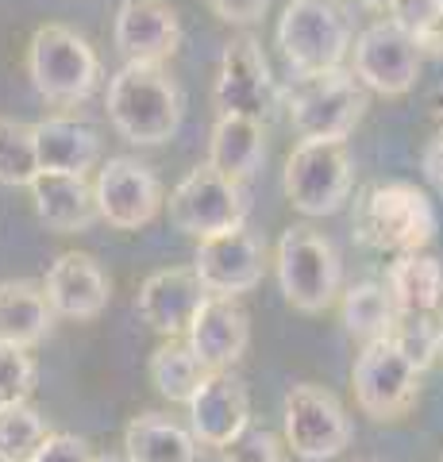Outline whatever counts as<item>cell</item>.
Instances as JSON below:
<instances>
[{"label":"cell","mask_w":443,"mask_h":462,"mask_svg":"<svg viewBox=\"0 0 443 462\" xmlns=\"http://www.w3.org/2000/svg\"><path fill=\"white\" fill-rule=\"evenodd\" d=\"M105 108H108V124L127 143L159 147V143L178 135L185 100L162 62H124L108 78Z\"/></svg>","instance_id":"6da1fadb"},{"label":"cell","mask_w":443,"mask_h":462,"mask_svg":"<svg viewBox=\"0 0 443 462\" xmlns=\"http://www.w3.org/2000/svg\"><path fill=\"white\" fill-rule=\"evenodd\" d=\"M351 227L370 251L417 254L436 239V208L412 181H382L355 200Z\"/></svg>","instance_id":"7a4b0ae2"},{"label":"cell","mask_w":443,"mask_h":462,"mask_svg":"<svg viewBox=\"0 0 443 462\" xmlns=\"http://www.w3.org/2000/svg\"><path fill=\"white\" fill-rule=\"evenodd\" d=\"M278 47L293 78L339 69L355 47V27L339 0H290L278 20Z\"/></svg>","instance_id":"3957f363"},{"label":"cell","mask_w":443,"mask_h":462,"mask_svg":"<svg viewBox=\"0 0 443 462\" xmlns=\"http://www.w3.org/2000/svg\"><path fill=\"white\" fill-rule=\"evenodd\" d=\"M27 78L35 93L59 108L85 105L101 81V58L89 39L66 23H42L27 42Z\"/></svg>","instance_id":"277c9868"},{"label":"cell","mask_w":443,"mask_h":462,"mask_svg":"<svg viewBox=\"0 0 443 462\" xmlns=\"http://www.w3.org/2000/svg\"><path fill=\"white\" fill-rule=\"evenodd\" d=\"M274 270L281 297L290 300V309L305 316L332 309L336 297L343 293V263L336 243L309 224H293L290 231H281Z\"/></svg>","instance_id":"5b68a950"},{"label":"cell","mask_w":443,"mask_h":462,"mask_svg":"<svg viewBox=\"0 0 443 462\" xmlns=\"http://www.w3.org/2000/svg\"><path fill=\"white\" fill-rule=\"evenodd\" d=\"M285 112L301 139L343 143L366 112V89L343 66L312 78H293L290 93H285Z\"/></svg>","instance_id":"8992f818"},{"label":"cell","mask_w":443,"mask_h":462,"mask_svg":"<svg viewBox=\"0 0 443 462\" xmlns=\"http://www.w3.org/2000/svg\"><path fill=\"white\" fill-rule=\"evenodd\" d=\"M355 185V166L347 154V143H324L301 139L285 158L281 189L285 200L301 216H332L347 205Z\"/></svg>","instance_id":"52a82bcc"},{"label":"cell","mask_w":443,"mask_h":462,"mask_svg":"<svg viewBox=\"0 0 443 462\" xmlns=\"http://www.w3.org/2000/svg\"><path fill=\"white\" fill-rule=\"evenodd\" d=\"M420 366L393 339L366 343L351 366L355 404L370 420H401L420 401Z\"/></svg>","instance_id":"ba28073f"},{"label":"cell","mask_w":443,"mask_h":462,"mask_svg":"<svg viewBox=\"0 0 443 462\" xmlns=\"http://www.w3.org/2000/svg\"><path fill=\"white\" fill-rule=\"evenodd\" d=\"M166 208H170V224L201 243L243 227V220H247V193H243V181L224 178L220 170L205 162L174 185Z\"/></svg>","instance_id":"9c48e42d"},{"label":"cell","mask_w":443,"mask_h":462,"mask_svg":"<svg viewBox=\"0 0 443 462\" xmlns=\"http://www.w3.org/2000/svg\"><path fill=\"white\" fill-rule=\"evenodd\" d=\"M281 428H285V447L305 458V462H328L351 447V416L339 404V397L324 385L297 382L290 385L281 404Z\"/></svg>","instance_id":"30bf717a"},{"label":"cell","mask_w":443,"mask_h":462,"mask_svg":"<svg viewBox=\"0 0 443 462\" xmlns=\"http://www.w3.org/2000/svg\"><path fill=\"white\" fill-rule=\"evenodd\" d=\"M420 47L405 27L393 20H378L366 32L355 35L351 47V74L363 81V89L382 97H405L420 78Z\"/></svg>","instance_id":"8fae6325"},{"label":"cell","mask_w":443,"mask_h":462,"mask_svg":"<svg viewBox=\"0 0 443 462\" xmlns=\"http://www.w3.org/2000/svg\"><path fill=\"white\" fill-rule=\"evenodd\" d=\"M93 193H97L101 220L120 231L147 227L166 205L162 181L151 173V166H143L139 158H127V154L108 158V162L97 170Z\"/></svg>","instance_id":"7c38bea8"},{"label":"cell","mask_w":443,"mask_h":462,"mask_svg":"<svg viewBox=\"0 0 443 462\" xmlns=\"http://www.w3.org/2000/svg\"><path fill=\"white\" fill-rule=\"evenodd\" d=\"M212 100L227 116H263L274 108L278 81L270 74V62L254 35H235L220 54L217 85H212Z\"/></svg>","instance_id":"4fadbf2b"},{"label":"cell","mask_w":443,"mask_h":462,"mask_svg":"<svg viewBox=\"0 0 443 462\" xmlns=\"http://www.w3.org/2000/svg\"><path fill=\"white\" fill-rule=\"evenodd\" d=\"M193 273L201 278L205 293H212V297L251 293L266 273V243L259 236H251L247 227L201 239L197 243Z\"/></svg>","instance_id":"5bb4252c"},{"label":"cell","mask_w":443,"mask_h":462,"mask_svg":"<svg viewBox=\"0 0 443 462\" xmlns=\"http://www.w3.org/2000/svg\"><path fill=\"white\" fill-rule=\"evenodd\" d=\"M189 409V431L201 447L224 451L232 439H239L251 428V397L232 370H212L193 393Z\"/></svg>","instance_id":"9a60e30c"},{"label":"cell","mask_w":443,"mask_h":462,"mask_svg":"<svg viewBox=\"0 0 443 462\" xmlns=\"http://www.w3.org/2000/svg\"><path fill=\"white\" fill-rule=\"evenodd\" d=\"M205 285L193 273V266H170L154 270L147 282L139 285L135 309L143 316V324H151L162 339H178L189 331L197 309L205 305Z\"/></svg>","instance_id":"2e32d148"},{"label":"cell","mask_w":443,"mask_h":462,"mask_svg":"<svg viewBox=\"0 0 443 462\" xmlns=\"http://www.w3.org/2000/svg\"><path fill=\"white\" fill-rule=\"evenodd\" d=\"M42 293H47L54 316H66V320H97V316L108 309L112 282L93 254L66 251L51 263L47 278H42Z\"/></svg>","instance_id":"e0dca14e"},{"label":"cell","mask_w":443,"mask_h":462,"mask_svg":"<svg viewBox=\"0 0 443 462\" xmlns=\"http://www.w3.org/2000/svg\"><path fill=\"white\" fill-rule=\"evenodd\" d=\"M112 42L127 62H166L181 42L178 12L166 0H124L112 20Z\"/></svg>","instance_id":"ac0fdd59"},{"label":"cell","mask_w":443,"mask_h":462,"mask_svg":"<svg viewBox=\"0 0 443 462\" xmlns=\"http://www.w3.org/2000/svg\"><path fill=\"white\" fill-rule=\"evenodd\" d=\"M185 343L197 351V358L208 370H232L251 343V316L239 305V297H205V305L197 309Z\"/></svg>","instance_id":"d6986e66"},{"label":"cell","mask_w":443,"mask_h":462,"mask_svg":"<svg viewBox=\"0 0 443 462\" xmlns=\"http://www.w3.org/2000/svg\"><path fill=\"white\" fill-rule=\"evenodd\" d=\"M32 135L39 170L47 173H78V178H85L101 162V135H97L93 124L78 120V116H42L39 124H32Z\"/></svg>","instance_id":"ffe728a7"},{"label":"cell","mask_w":443,"mask_h":462,"mask_svg":"<svg viewBox=\"0 0 443 462\" xmlns=\"http://www.w3.org/2000/svg\"><path fill=\"white\" fill-rule=\"evenodd\" d=\"M27 189H32V200H35V216L54 231V236H78V231H89L97 220H101L89 178L39 170V178L27 185Z\"/></svg>","instance_id":"44dd1931"},{"label":"cell","mask_w":443,"mask_h":462,"mask_svg":"<svg viewBox=\"0 0 443 462\" xmlns=\"http://www.w3.org/2000/svg\"><path fill=\"white\" fill-rule=\"evenodd\" d=\"M266 158V132L254 116H227L220 112L208 135V166L232 181H247L259 173Z\"/></svg>","instance_id":"7402d4cb"},{"label":"cell","mask_w":443,"mask_h":462,"mask_svg":"<svg viewBox=\"0 0 443 462\" xmlns=\"http://www.w3.org/2000/svg\"><path fill=\"white\" fill-rule=\"evenodd\" d=\"M54 328V309L42 285L27 278H8L0 282V343L16 346H39Z\"/></svg>","instance_id":"603a6c76"},{"label":"cell","mask_w":443,"mask_h":462,"mask_svg":"<svg viewBox=\"0 0 443 462\" xmlns=\"http://www.w3.org/2000/svg\"><path fill=\"white\" fill-rule=\"evenodd\" d=\"M124 462H201V443L170 416L143 412L124 428Z\"/></svg>","instance_id":"cb8c5ba5"},{"label":"cell","mask_w":443,"mask_h":462,"mask_svg":"<svg viewBox=\"0 0 443 462\" xmlns=\"http://www.w3.org/2000/svg\"><path fill=\"white\" fill-rule=\"evenodd\" d=\"M385 289H390L397 312H443V266L432 254H397L385 273Z\"/></svg>","instance_id":"d4e9b609"},{"label":"cell","mask_w":443,"mask_h":462,"mask_svg":"<svg viewBox=\"0 0 443 462\" xmlns=\"http://www.w3.org/2000/svg\"><path fill=\"white\" fill-rule=\"evenodd\" d=\"M339 316H343L347 336L366 346V343H378V339L393 336L397 305H393L390 289H385L382 282H355L339 293Z\"/></svg>","instance_id":"484cf974"},{"label":"cell","mask_w":443,"mask_h":462,"mask_svg":"<svg viewBox=\"0 0 443 462\" xmlns=\"http://www.w3.org/2000/svg\"><path fill=\"white\" fill-rule=\"evenodd\" d=\"M208 374L212 370L197 358V351L185 343V336L166 339L159 351L151 355V382L166 401H174V404H189Z\"/></svg>","instance_id":"4316f807"},{"label":"cell","mask_w":443,"mask_h":462,"mask_svg":"<svg viewBox=\"0 0 443 462\" xmlns=\"http://www.w3.org/2000/svg\"><path fill=\"white\" fill-rule=\"evenodd\" d=\"M51 436V424L35 404H8L0 409V458L8 462H27L32 458L42 439Z\"/></svg>","instance_id":"83f0119b"},{"label":"cell","mask_w":443,"mask_h":462,"mask_svg":"<svg viewBox=\"0 0 443 462\" xmlns=\"http://www.w3.org/2000/svg\"><path fill=\"white\" fill-rule=\"evenodd\" d=\"M39 178V154L32 124L0 116V185H32Z\"/></svg>","instance_id":"f1b7e54d"},{"label":"cell","mask_w":443,"mask_h":462,"mask_svg":"<svg viewBox=\"0 0 443 462\" xmlns=\"http://www.w3.org/2000/svg\"><path fill=\"white\" fill-rule=\"evenodd\" d=\"M390 20L405 27L420 51L443 54V0H390Z\"/></svg>","instance_id":"f546056e"},{"label":"cell","mask_w":443,"mask_h":462,"mask_svg":"<svg viewBox=\"0 0 443 462\" xmlns=\"http://www.w3.org/2000/svg\"><path fill=\"white\" fill-rule=\"evenodd\" d=\"M401 351L417 363L420 370H428L439 355V316H428V312H397V324H393V336H390Z\"/></svg>","instance_id":"4dcf8cb0"},{"label":"cell","mask_w":443,"mask_h":462,"mask_svg":"<svg viewBox=\"0 0 443 462\" xmlns=\"http://www.w3.org/2000/svg\"><path fill=\"white\" fill-rule=\"evenodd\" d=\"M35 382H39V366L32 351L16 343H0V409L23 404L35 393Z\"/></svg>","instance_id":"1f68e13d"},{"label":"cell","mask_w":443,"mask_h":462,"mask_svg":"<svg viewBox=\"0 0 443 462\" xmlns=\"http://www.w3.org/2000/svg\"><path fill=\"white\" fill-rule=\"evenodd\" d=\"M220 462H290V447L266 428H247L220 451Z\"/></svg>","instance_id":"d6a6232c"},{"label":"cell","mask_w":443,"mask_h":462,"mask_svg":"<svg viewBox=\"0 0 443 462\" xmlns=\"http://www.w3.org/2000/svg\"><path fill=\"white\" fill-rule=\"evenodd\" d=\"M27 462H97V455H93V447L85 443L81 436H69V431H51V436L42 439V447Z\"/></svg>","instance_id":"836d02e7"},{"label":"cell","mask_w":443,"mask_h":462,"mask_svg":"<svg viewBox=\"0 0 443 462\" xmlns=\"http://www.w3.org/2000/svg\"><path fill=\"white\" fill-rule=\"evenodd\" d=\"M205 5L217 12V16L224 23H259L266 16V8H270V0H205Z\"/></svg>","instance_id":"e575fe53"},{"label":"cell","mask_w":443,"mask_h":462,"mask_svg":"<svg viewBox=\"0 0 443 462\" xmlns=\"http://www.w3.org/2000/svg\"><path fill=\"white\" fill-rule=\"evenodd\" d=\"M420 170H424V178L443 193V132L428 139V147L420 154Z\"/></svg>","instance_id":"d590c367"},{"label":"cell","mask_w":443,"mask_h":462,"mask_svg":"<svg viewBox=\"0 0 443 462\" xmlns=\"http://www.w3.org/2000/svg\"><path fill=\"white\" fill-rule=\"evenodd\" d=\"M359 5L370 12H390V0H359Z\"/></svg>","instance_id":"8d00e7d4"},{"label":"cell","mask_w":443,"mask_h":462,"mask_svg":"<svg viewBox=\"0 0 443 462\" xmlns=\"http://www.w3.org/2000/svg\"><path fill=\"white\" fill-rule=\"evenodd\" d=\"M432 108H436V120H439V127H443V89L432 97Z\"/></svg>","instance_id":"74e56055"},{"label":"cell","mask_w":443,"mask_h":462,"mask_svg":"<svg viewBox=\"0 0 443 462\" xmlns=\"http://www.w3.org/2000/svg\"><path fill=\"white\" fill-rule=\"evenodd\" d=\"M439 355H443V312H439Z\"/></svg>","instance_id":"f35d334b"},{"label":"cell","mask_w":443,"mask_h":462,"mask_svg":"<svg viewBox=\"0 0 443 462\" xmlns=\"http://www.w3.org/2000/svg\"><path fill=\"white\" fill-rule=\"evenodd\" d=\"M97 462H116V458H108V455H105V458H97Z\"/></svg>","instance_id":"ab89813d"},{"label":"cell","mask_w":443,"mask_h":462,"mask_svg":"<svg viewBox=\"0 0 443 462\" xmlns=\"http://www.w3.org/2000/svg\"><path fill=\"white\" fill-rule=\"evenodd\" d=\"M0 462H8V458H0Z\"/></svg>","instance_id":"60d3db41"},{"label":"cell","mask_w":443,"mask_h":462,"mask_svg":"<svg viewBox=\"0 0 443 462\" xmlns=\"http://www.w3.org/2000/svg\"><path fill=\"white\" fill-rule=\"evenodd\" d=\"M363 462H370V458H363Z\"/></svg>","instance_id":"b9f144b4"}]
</instances>
